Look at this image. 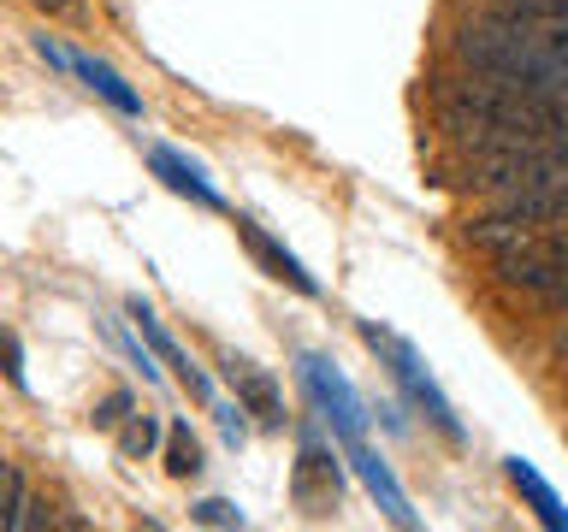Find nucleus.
Returning a JSON list of instances; mask_svg holds the SVG:
<instances>
[{"label":"nucleus","mask_w":568,"mask_h":532,"mask_svg":"<svg viewBox=\"0 0 568 532\" xmlns=\"http://www.w3.org/2000/svg\"><path fill=\"white\" fill-rule=\"evenodd\" d=\"M462 65H474L479 78L527 89V95H568V65L545 48V35L532 18H486L456 35Z\"/></svg>","instance_id":"obj_1"},{"label":"nucleus","mask_w":568,"mask_h":532,"mask_svg":"<svg viewBox=\"0 0 568 532\" xmlns=\"http://www.w3.org/2000/svg\"><path fill=\"white\" fill-rule=\"evenodd\" d=\"M362 337H367V349L379 355V361L390 367V379H397L408 397H415V408L426 420L438 426L444 438H462V420H456V408H450V397L438 390V379L426 372V361H420V349L408 344V337H390L385 326H373V319H362Z\"/></svg>","instance_id":"obj_2"},{"label":"nucleus","mask_w":568,"mask_h":532,"mask_svg":"<svg viewBox=\"0 0 568 532\" xmlns=\"http://www.w3.org/2000/svg\"><path fill=\"white\" fill-rule=\"evenodd\" d=\"M302 385H308L314 415L332 426L337 443L367 438V408H362V397H355V385L337 372V361H326V355H302Z\"/></svg>","instance_id":"obj_3"},{"label":"nucleus","mask_w":568,"mask_h":532,"mask_svg":"<svg viewBox=\"0 0 568 532\" xmlns=\"http://www.w3.org/2000/svg\"><path fill=\"white\" fill-rule=\"evenodd\" d=\"M344 456H349V468H355V479L367 485V497L379 503V514L385 521H397V526H420V514L408 509V491L397 485V473H390V461L373 450L367 438H355V443H344Z\"/></svg>","instance_id":"obj_4"},{"label":"nucleus","mask_w":568,"mask_h":532,"mask_svg":"<svg viewBox=\"0 0 568 532\" xmlns=\"http://www.w3.org/2000/svg\"><path fill=\"white\" fill-rule=\"evenodd\" d=\"M291 491H296V503L308 509V514H326V509H337V497H344V473H337V456H332L314 432H302V456H296Z\"/></svg>","instance_id":"obj_5"},{"label":"nucleus","mask_w":568,"mask_h":532,"mask_svg":"<svg viewBox=\"0 0 568 532\" xmlns=\"http://www.w3.org/2000/svg\"><path fill=\"white\" fill-rule=\"evenodd\" d=\"M124 314H131V326L142 331V344H149V349L160 355V361H166V367L178 372V379H184V390H190V397L213 408V379H207V372L190 361L184 349H178V337H172L166 326H160V314L149 308V301H142V296H131V301H124Z\"/></svg>","instance_id":"obj_6"},{"label":"nucleus","mask_w":568,"mask_h":532,"mask_svg":"<svg viewBox=\"0 0 568 532\" xmlns=\"http://www.w3.org/2000/svg\"><path fill=\"white\" fill-rule=\"evenodd\" d=\"M149 172H154L172 195H184V202L207 207V213H225V195L213 190V184H207V172L195 166V160H184L178 149H149Z\"/></svg>","instance_id":"obj_7"},{"label":"nucleus","mask_w":568,"mask_h":532,"mask_svg":"<svg viewBox=\"0 0 568 532\" xmlns=\"http://www.w3.org/2000/svg\"><path fill=\"white\" fill-rule=\"evenodd\" d=\"M225 379H231V390H237L243 415H255L266 432H278V426H284V397H278V385L266 379L255 361H243V355H231V361H225Z\"/></svg>","instance_id":"obj_8"},{"label":"nucleus","mask_w":568,"mask_h":532,"mask_svg":"<svg viewBox=\"0 0 568 532\" xmlns=\"http://www.w3.org/2000/svg\"><path fill=\"white\" fill-rule=\"evenodd\" d=\"M237 237L248 243V255H255L266 273H273L278 284H291V290H302V296H320V278L308 273V266H302L291 248H284L278 237H266V231L255 225V219H237Z\"/></svg>","instance_id":"obj_9"},{"label":"nucleus","mask_w":568,"mask_h":532,"mask_svg":"<svg viewBox=\"0 0 568 532\" xmlns=\"http://www.w3.org/2000/svg\"><path fill=\"white\" fill-rule=\"evenodd\" d=\"M504 473H509V485L521 491V503H527L532 514H539V521H545L550 532H568V503H562L557 485H550V479H545L539 468H532L527 456H509V461H504Z\"/></svg>","instance_id":"obj_10"},{"label":"nucleus","mask_w":568,"mask_h":532,"mask_svg":"<svg viewBox=\"0 0 568 532\" xmlns=\"http://www.w3.org/2000/svg\"><path fill=\"white\" fill-rule=\"evenodd\" d=\"M71 71H78V78H83L89 89H95V95H101L106 106H113V113H124V119H142V95H136V89L124 83V78H119V71L106 65V60H89V53H71Z\"/></svg>","instance_id":"obj_11"},{"label":"nucleus","mask_w":568,"mask_h":532,"mask_svg":"<svg viewBox=\"0 0 568 532\" xmlns=\"http://www.w3.org/2000/svg\"><path fill=\"white\" fill-rule=\"evenodd\" d=\"M166 473L172 479H195V473H202V443H195V432L184 420L166 426Z\"/></svg>","instance_id":"obj_12"},{"label":"nucleus","mask_w":568,"mask_h":532,"mask_svg":"<svg viewBox=\"0 0 568 532\" xmlns=\"http://www.w3.org/2000/svg\"><path fill=\"white\" fill-rule=\"evenodd\" d=\"M160 438H166V426H160L154 415H124V426H119V450L131 456V461L154 456V450H160Z\"/></svg>","instance_id":"obj_13"},{"label":"nucleus","mask_w":568,"mask_h":532,"mask_svg":"<svg viewBox=\"0 0 568 532\" xmlns=\"http://www.w3.org/2000/svg\"><path fill=\"white\" fill-rule=\"evenodd\" d=\"M24 509H30V491H24V473L12 461H0V532L24 526Z\"/></svg>","instance_id":"obj_14"},{"label":"nucleus","mask_w":568,"mask_h":532,"mask_svg":"<svg viewBox=\"0 0 568 532\" xmlns=\"http://www.w3.org/2000/svg\"><path fill=\"white\" fill-rule=\"evenodd\" d=\"M101 331H106V344H113V349H124V355H131V367H142V379H149V385L160 379V367H154L160 355H154V349H142L136 337H124V331L113 326V319H101Z\"/></svg>","instance_id":"obj_15"},{"label":"nucleus","mask_w":568,"mask_h":532,"mask_svg":"<svg viewBox=\"0 0 568 532\" xmlns=\"http://www.w3.org/2000/svg\"><path fill=\"white\" fill-rule=\"evenodd\" d=\"M509 18H532V24H568V0H504Z\"/></svg>","instance_id":"obj_16"},{"label":"nucleus","mask_w":568,"mask_h":532,"mask_svg":"<svg viewBox=\"0 0 568 532\" xmlns=\"http://www.w3.org/2000/svg\"><path fill=\"white\" fill-rule=\"evenodd\" d=\"M0 372H7L12 390H30V372H24V349H18V337L0 326Z\"/></svg>","instance_id":"obj_17"},{"label":"nucleus","mask_w":568,"mask_h":532,"mask_svg":"<svg viewBox=\"0 0 568 532\" xmlns=\"http://www.w3.org/2000/svg\"><path fill=\"white\" fill-rule=\"evenodd\" d=\"M190 514H195L202 526H243V509L225 503V497H202V503H195Z\"/></svg>","instance_id":"obj_18"},{"label":"nucleus","mask_w":568,"mask_h":532,"mask_svg":"<svg viewBox=\"0 0 568 532\" xmlns=\"http://www.w3.org/2000/svg\"><path fill=\"white\" fill-rule=\"evenodd\" d=\"M213 420H220V438L231 443V450H243V438H248V426H243V402L231 408V402H213Z\"/></svg>","instance_id":"obj_19"},{"label":"nucleus","mask_w":568,"mask_h":532,"mask_svg":"<svg viewBox=\"0 0 568 532\" xmlns=\"http://www.w3.org/2000/svg\"><path fill=\"white\" fill-rule=\"evenodd\" d=\"M124 415H131V390H113L106 402H95V415H89V420H95L101 432H113V426H124Z\"/></svg>","instance_id":"obj_20"},{"label":"nucleus","mask_w":568,"mask_h":532,"mask_svg":"<svg viewBox=\"0 0 568 532\" xmlns=\"http://www.w3.org/2000/svg\"><path fill=\"white\" fill-rule=\"evenodd\" d=\"M36 53H42V60H48L53 71H71V53H65L60 42H53V35H36Z\"/></svg>","instance_id":"obj_21"},{"label":"nucleus","mask_w":568,"mask_h":532,"mask_svg":"<svg viewBox=\"0 0 568 532\" xmlns=\"http://www.w3.org/2000/svg\"><path fill=\"white\" fill-rule=\"evenodd\" d=\"M36 7H42V12H60V7H65V0H36Z\"/></svg>","instance_id":"obj_22"}]
</instances>
